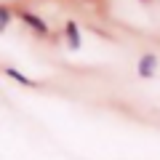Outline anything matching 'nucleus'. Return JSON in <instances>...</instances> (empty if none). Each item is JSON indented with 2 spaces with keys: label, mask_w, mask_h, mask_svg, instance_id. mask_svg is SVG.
<instances>
[{
  "label": "nucleus",
  "mask_w": 160,
  "mask_h": 160,
  "mask_svg": "<svg viewBox=\"0 0 160 160\" xmlns=\"http://www.w3.org/2000/svg\"><path fill=\"white\" fill-rule=\"evenodd\" d=\"M8 22H11V11L0 8V24H8Z\"/></svg>",
  "instance_id": "39448f33"
},
{
  "label": "nucleus",
  "mask_w": 160,
  "mask_h": 160,
  "mask_svg": "<svg viewBox=\"0 0 160 160\" xmlns=\"http://www.w3.org/2000/svg\"><path fill=\"white\" fill-rule=\"evenodd\" d=\"M6 72L11 75V78H16L19 83H22V86H35V83H32V80H29V78H24V75H22V72H16V69H13V67H8Z\"/></svg>",
  "instance_id": "20e7f679"
},
{
  "label": "nucleus",
  "mask_w": 160,
  "mask_h": 160,
  "mask_svg": "<svg viewBox=\"0 0 160 160\" xmlns=\"http://www.w3.org/2000/svg\"><path fill=\"white\" fill-rule=\"evenodd\" d=\"M67 38H69V46H72V48L80 46V32H78V24H75V22L67 24Z\"/></svg>",
  "instance_id": "7ed1b4c3"
},
{
  "label": "nucleus",
  "mask_w": 160,
  "mask_h": 160,
  "mask_svg": "<svg viewBox=\"0 0 160 160\" xmlns=\"http://www.w3.org/2000/svg\"><path fill=\"white\" fill-rule=\"evenodd\" d=\"M155 64H158V59H155L152 53L142 56V59H139V75H142V78H152V75H155Z\"/></svg>",
  "instance_id": "f257e3e1"
},
{
  "label": "nucleus",
  "mask_w": 160,
  "mask_h": 160,
  "mask_svg": "<svg viewBox=\"0 0 160 160\" xmlns=\"http://www.w3.org/2000/svg\"><path fill=\"white\" fill-rule=\"evenodd\" d=\"M22 19H24V22H27V24H29V27H32V29H38L40 35H46V32H48L46 22H43V19H38V16H35V13H22Z\"/></svg>",
  "instance_id": "f03ea898"
}]
</instances>
